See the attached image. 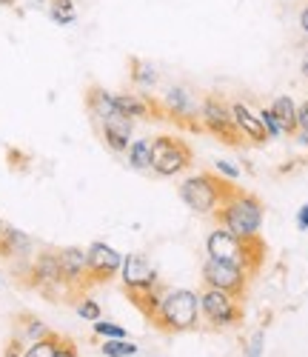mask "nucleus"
Segmentation results:
<instances>
[{
	"label": "nucleus",
	"instance_id": "1",
	"mask_svg": "<svg viewBox=\"0 0 308 357\" xmlns=\"http://www.w3.org/2000/svg\"><path fill=\"white\" fill-rule=\"evenodd\" d=\"M163 335H186L200 329V291L192 289H166L163 301L148 320Z\"/></svg>",
	"mask_w": 308,
	"mask_h": 357
},
{
	"label": "nucleus",
	"instance_id": "2",
	"mask_svg": "<svg viewBox=\"0 0 308 357\" xmlns=\"http://www.w3.org/2000/svg\"><path fill=\"white\" fill-rule=\"evenodd\" d=\"M263 215H265L263 200L234 183L231 195L220 203V209L211 215V220H214V226L229 229L237 237H252V234H260Z\"/></svg>",
	"mask_w": 308,
	"mask_h": 357
},
{
	"label": "nucleus",
	"instance_id": "3",
	"mask_svg": "<svg viewBox=\"0 0 308 357\" xmlns=\"http://www.w3.org/2000/svg\"><path fill=\"white\" fill-rule=\"evenodd\" d=\"M231 189H234V181H226L217 172H197L177 186V195L194 215L211 218L220 209V203L231 195Z\"/></svg>",
	"mask_w": 308,
	"mask_h": 357
},
{
	"label": "nucleus",
	"instance_id": "4",
	"mask_svg": "<svg viewBox=\"0 0 308 357\" xmlns=\"http://www.w3.org/2000/svg\"><path fill=\"white\" fill-rule=\"evenodd\" d=\"M26 286H32L35 291H40L46 301H69L72 289L63 280L60 272V260L57 252L46 249V252H35V257L26 266Z\"/></svg>",
	"mask_w": 308,
	"mask_h": 357
},
{
	"label": "nucleus",
	"instance_id": "5",
	"mask_svg": "<svg viewBox=\"0 0 308 357\" xmlns=\"http://www.w3.org/2000/svg\"><path fill=\"white\" fill-rule=\"evenodd\" d=\"M200 320L208 326L211 332L237 329V326L242 323V301L234 294H229V291L203 286V291H200Z\"/></svg>",
	"mask_w": 308,
	"mask_h": 357
},
{
	"label": "nucleus",
	"instance_id": "6",
	"mask_svg": "<svg viewBox=\"0 0 308 357\" xmlns=\"http://www.w3.org/2000/svg\"><path fill=\"white\" fill-rule=\"evenodd\" d=\"M192 163H194V152L183 137H174V135L151 137V172L154 174L174 177L192 169Z\"/></svg>",
	"mask_w": 308,
	"mask_h": 357
},
{
	"label": "nucleus",
	"instance_id": "7",
	"mask_svg": "<svg viewBox=\"0 0 308 357\" xmlns=\"http://www.w3.org/2000/svg\"><path fill=\"white\" fill-rule=\"evenodd\" d=\"M200 126H203L206 135L217 137V140L226 143V146H234V149L245 146L242 135L237 132V126H234V121H231L229 103H226L223 98H217V95H206V98L200 100Z\"/></svg>",
	"mask_w": 308,
	"mask_h": 357
},
{
	"label": "nucleus",
	"instance_id": "8",
	"mask_svg": "<svg viewBox=\"0 0 308 357\" xmlns=\"http://www.w3.org/2000/svg\"><path fill=\"white\" fill-rule=\"evenodd\" d=\"M160 100L163 117L171 121L180 129H189V132H203L200 126V100L189 92L186 86H169Z\"/></svg>",
	"mask_w": 308,
	"mask_h": 357
},
{
	"label": "nucleus",
	"instance_id": "9",
	"mask_svg": "<svg viewBox=\"0 0 308 357\" xmlns=\"http://www.w3.org/2000/svg\"><path fill=\"white\" fill-rule=\"evenodd\" d=\"M200 280H203V286H208V289L229 291V294H234V297H240V301H242L245 291H249L252 275L245 272L242 266L206 257V260H203V269H200Z\"/></svg>",
	"mask_w": 308,
	"mask_h": 357
},
{
	"label": "nucleus",
	"instance_id": "10",
	"mask_svg": "<svg viewBox=\"0 0 308 357\" xmlns=\"http://www.w3.org/2000/svg\"><path fill=\"white\" fill-rule=\"evenodd\" d=\"M86 263H88V286H103L120 275L123 255L114 246L95 241L86 249Z\"/></svg>",
	"mask_w": 308,
	"mask_h": 357
},
{
	"label": "nucleus",
	"instance_id": "11",
	"mask_svg": "<svg viewBox=\"0 0 308 357\" xmlns=\"http://www.w3.org/2000/svg\"><path fill=\"white\" fill-rule=\"evenodd\" d=\"M120 280H123V289L126 291H140V289H151L160 283V275L157 269L148 263L146 255L140 252H132L123 257V266H120Z\"/></svg>",
	"mask_w": 308,
	"mask_h": 357
},
{
	"label": "nucleus",
	"instance_id": "12",
	"mask_svg": "<svg viewBox=\"0 0 308 357\" xmlns=\"http://www.w3.org/2000/svg\"><path fill=\"white\" fill-rule=\"evenodd\" d=\"M206 252L214 260H223V263H234L245 269V237L231 234L229 229H211V234L206 237Z\"/></svg>",
	"mask_w": 308,
	"mask_h": 357
},
{
	"label": "nucleus",
	"instance_id": "13",
	"mask_svg": "<svg viewBox=\"0 0 308 357\" xmlns=\"http://www.w3.org/2000/svg\"><path fill=\"white\" fill-rule=\"evenodd\" d=\"M114 106L120 114L132 117V121H166L160 100L151 98V92H123L114 95Z\"/></svg>",
	"mask_w": 308,
	"mask_h": 357
},
{
	"label": "nucleus",
	"instance_id": "14",
	"mask_svg": "<svg viewBox=\"0 0 308 357\" xmlns=\"http://www.w3.org/2000/svg\"><path fill=\"white\" fill-rule=\"evenodd\" d=\"M57 260H60V272H63L66 286L72 289V294H83L88 286V263H86V249L77 246H66L57 249Z\"/></svg>",
	"mask_w": 308,
	"mask_h": 357
},
{
	"label": "nucleus",
	"instance_id": "15",
	"mask_svg": "<svg viewBox=\"0 0 308 357\" xmlns=\"http://www.w3.org/2000/svg\"><path fill=\"white\" fill-rule=\"evenodd\" d=\"M229 109H231V121H234L237 132L242 135L245 146H265L268 143V135H265V129L260 123V117L249 103L234 100V103H229Z\"/></svg>",
	"mask_w": 308,
	"mask_h": 357
},
{
	"label": "nucleus",
	"instance_id": "16",
	"mask_svg": "<svg viewBox=\"0 0 308 357\" xmlns=\"http://www.w3.org/2000/svg\"><path fill=\"white\" fill-rule=\"evenodd\" d=\"M98 129H100L103 143L111 149L114 155H126V149L132 143V132H134V121H132V117L114 112L111 117H106V121L98 123Z\"/></svg>",
	"mask_w": 308,
	"mask_h": 357
},
{
	"label": "nucleus",
	"instance_id": "17",
	"mask_svg": "<svg viewBox=\"0 0 308 357\" xmlns=\"http://www.w3.org/2000/svg\"><path fill=\"white\" fill-rule=\"evenodd\" d=\"M0 257L12 263H29L35 257V241L15 226H3V234H0Z\"/></svg>",
	"mask_w": 308,
	"mask_h": 357
},
{
	"label": "nucleus",
	"instance_id": "18",
	"mask_svg": "<svg viewBox=\"0 0 308 357\" xmlns=\"http://www.w3.org/2000/svg\"><path fill=\"white\" fill-rule=\"evenodd\" d=\"M129 77L137 92H154L160 83V69L143 57H129Z\"/></svg>",
	"mask_w": 308,
	"mask_h": 357
},
{
	"label": "nucleus",
	"instance_id": "19",
	"mask_svg": "<svg viewBox=\"0 0 308 357\" xmlns=\"http://www.w3.org/2000/svg\"><path fill=\"white\" fill-rule=\"evenodd\" d=\"M86 109H88L91 121H95V126H98L100 121H106V117H111L117 112L114 95L109 92V89H103V86H88V92H86Z\"/></svg>",
	"mask_w": 308,
	"mask_h": 357
},
{
	"label": "nucleus",
	"instance_id": "20",
	"mask_svg": "<svg viewBox=\"0 0 308 357\" xmlns=\"http://www.w3.org/2000/svg\"><path fill=\"white\" fill-rule=\"evenodd\" d=\"M169 286H163V283H157V286H151V289H140V291H126V297H129V303L146 317V320H151L154 317V312H157V306H160V301H163V291H166Z\"/></svg>",
	"mask_w": 308,
	"mask_h": 357
},
{
	"label": "nucleus",
	"instance_id": "21",
	"mask_svg": "<svg viewBox=\"0 0 308 357\" xmlns=\"http://www.w3.org/2000/svg\"><path fill=\"white\" fill-rule=\"evenodd\" d=\"M49 332L52 329H49V326L40 317H35V314H17V320H15V340H20L23 346L46 337Z\"/></svg>",
	"mask_w": 308,
	"mask_h": 357
},
{
	"label": "nucleus",
	"instance_id": "22",
	"mask_svg": "<svg viewBox=\"0 0 308 357\" xmlns=\"http://www.w3.org/2000/svg\"><path fill=\"white\" fill-rule=\"evenodd\" d=\"M271 112L277 117V123L283 126V135H297V103L288 98V95H280V98H274L271 103Z\"/></svg>",
	"mask_w": 308,
	"mask_h": 357
},
{
	"label": "nucleus",
	"instance_id": "23",
	"mask_svg": "<svg viewBox=\"0 0 308 357\" xmlns=\"http://www.w3.org/2000/svg\"><path fill=\"white\" fill-rule=\"evenodd\" d=\"M126 160L134 172H151V137H137L126 149Z\"/></svg>",
	"mask_w": 308,
	"mask_h": 357
},
{
	"label": "nucleus",
	"instance_id": "24",
	"mask_svg": "<svg viewBox=\"0 0 308 357\" xmlns=\"http://www.w3.org/2000/svg\"><path fill=\"white\" fill-rule=\"evenodd\" d=\"M46 15L57 26H75L77 23V6H75V0H49V3H46Z\"/></svg>",
	"mask_w": 308,
	"mask_h": 357
},
{
	"label": "nucleus",
	"instance_id": "25",
	"mask_svg": "<svg viewBox=\"0 0 308 357\" xmlns=\"http://www.w3.org/2000/svg\"><path fill=\"white\" fill-rule=\"evenodd\" d=\"M60 337H63V335L49 332L46 337L29 343V346L23 349V357H54V354H57V346H60Z\"/></svg>",
	"mask_w": 308,
	"mask_h": 357
},
{
	"label": "nucleus",
	"instance_id": "26",
	"mask_svg": "<svg viewBox=\"0 0 308 357\" xmlns=\"http://www.w3.org/2000/svg\"><path fill=\"white\" fill-rule=\"evenodd\" d=\"M103 357H134L137 354V346L129 343V337H120V340H106L100 346Z\"/></svg>",
	"mask_w": 308,
	"mask_h": 357
},
{
	"label": "nucleus",
	"instance_id": "27",
	"mask_svg": "<svg viewBox=\"0 0 308 357\" xmlns=\"http://www.w3.org/2000/svg\"><path fill=\"white\" fill-rule=\"evenodd\" d=\"M95 335L103 337V340H120V337H129V332L123 329V326L111 323V320H95Z\"/></svg>",
	"mask_w": 308,
	"mask_h": 357
},
{
	"label": "nucleus",
	"instance_id": "28",
	"mask_svg": "<svg viewBox=\"0 0 308 357\" xmlns=\"http://www.w3.org/2000/svg\"><path fill=\"white\" fill-rule=\"evenodd\" d=\"M77 314L83 317V320H91V323H95V320H100L103 317V309H100V303L98 301H91V297H80V301H77Z\"/></svg>",
	"mask_w": 308,
	"mask_h": 357
},
{
	"label": "nucleus",
	"instance_id": "29",
	"mask_svg": "<svg viewBox=\"0 0 308 357\" xmlns=\"http://www.w3.org/2000/svg\"><path fill=\"white\" fill-rule=\"evenodd\" d=\"M257 117H260V123H263V129H265L268 140H277V137H283V126L277 123V117H274L271 106H268V109H260V112H257Z\"/></svg>",
	"mask_w": 308,
	"mask_h": 357
},
{
	"label": "nucleus",
	"instance_id": "30",
	"mask_svg": "<svg viewBox=\"0 0 308 357\" xmlns=\"http://www.w3.org/2000/svg\"><path fill=\"white\" fill-rule=\"evenodd\" d=\"M265 340V332L263 329H257L254 335H252V340H249V346H245V354L242 357H263V343Z\"/></svg>",
	"mask_w": 308,
	"mask_h": 357
},
{
	"label": "nucleus",
	"instance_id": "31",
	"mask_svg": "<svg viewBox=\"0 0 308 357\" xmlns=\"http://www.w3.org/2000/svg\"><path fill=\"white\" fill-rule=\"evenodd\" d=\"M214 172H217L220 177H226V181H240V169L229 160H214Z\"/></svg>",
	"mask_w": 308,
	"mask_h": 357
},
{
	"label": "nucleus",
	"instance_id": "32",
	"mask_svg": "<svg viewBox=\"0 0 308 357\" xmlns=\"http://www.w3.org/2000/svg\"><path fill=\"white\" fill-rule=\"evenodd\" d=\"M297 132L308 137V98L297 106Z\"/></svg>",
	"mask_w": 308,
	"mask_h": 357
},
{
	"label": "nucleus",
	"instance_id": "33",
	"mask_svg": "<svg viewBox=\"0 0 308 357\" xmlns=\"http://www.w3.org/2000/svg\"><path fill=\"white\" fill-rule=\"evenodd\" d=\"M54 357H80V354H77V346L69 337H60V346H57V354Z\"/></svg>",
	"mask_w": 308,
	"mask_h": 357
},
{
	"label": "nucleus",
	"instance_id": "34",
	"mask_svg": "<svg viewBox=\"0 0 308 357\" xmlns=\"http://www.w3.org/2000/svg\"><path fill=\"white\" fill-rule=\"evenodd\" d=\"M23 349H26V346L12 337V340L6 343V349H3V357H23Z\"/></svg>",
	"mask_w": 308,
	"mask_h": 357
},
{
	"label": "nucleus",
	"instance_id": "35",
	"mask_svg": "<svg viewBox=\"0 0 308 357\" xmlns=\"http://www.w3.org/2000/svg\"><path fill=\"white\" fill-rule=\"evenodd\" d=\"M297 229L300 231H308V203L297 209Z\"/></svg>",
	"mask_w": 308,
	"mask_h": 357
},
{
	"label": "nucleus",
	"instance_id": "36",
	"mask_svg": "<svg viewBox=\"0 0 308 357\" xmlns=\"http://www.w3.org/2000/svg\"><path fill=\"white\" fill-rule=\"evenodd\" d=\"M300 32L308 38V6L300 9Z\"/></svg>",
	"mask_w": 308,
	"mask_h": 357
},
{
	"label": "nucleus",
	"instance_id": "37",
	"mask_svg": "<svg viewBox=\"0 0 308 357\" xmlns=\"http://www.w3.org/2000/svg\"><path fill=\"white\" fill-rule=\"evenodd\" d=\"M300 72H302V77L308 80V49H305L302 57H300Z\"/></svg>",
	"mask_w": 308,
	"mask_h": 357
},
{
	"label": "nucleus",
	"instance_id": "38",
	"mask_svg": "<svg viewBox=\"0 0 308 357\" xmlns=\"http://www.w3.org/2000/svg\"><path fill=\"white\" fill-rule=\"evenodd\" d=\"M0 234H3V223H0Z\"/></svg>",
	"mask_w": 308,
	"mask_h": 357
},
{
	"label": "nucleus",
	"instance_id": "39",
	"mask_svg": "<svg viewBox=\"0 0 308 357\" xmlns=\"http://www.w3.org/2000/svg\"><path fill=\"white\" fill-rule=\"evenodd\" d=\"M0 283H3V275H0Z\"/></svg>",
	"mask_w": 308,
	"mask_h": 357
}]
</instances>
